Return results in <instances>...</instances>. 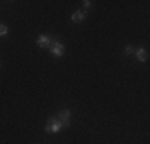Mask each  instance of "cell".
Segmentation results:
<instances>
[{"instance_id":"cell-1","label":"cell","mask_w":150,"mask_h":144,"mask_svg":"<svg viewBox=\"0 0 150 144\" xmlns=\"http://www.w3.org/2000/svg\"><path fill=\"white\" fill-rule=\"evenodd\" d=\"M61 128H62V122H61L58 117H50L48 120H46V125H45L46 133H59Z\"/></svg>"},{"instance_id":"cell-2","label":"cell","mask_w":150,"mask_h":144,"mask_svg":"<svg viewBox=\"0 0 150 144\" xmlns=\"http://www.w3.org/2000/svg\"><path fill=\"white\" fill-rule=\"evenodd\" d=\"M50 51H51V55L54 58H61L64 55V51H66V46L61 42H53L51 46H50Z\"/></svg>"},{"instance_id":"cell-3","label":"cell","mask_w":150,"mask_h":144,"mask_svg":"<svg viewBox=\"0 0 150 144\" xmlns=\"http://www.w3.org/2000/svg\"><path fill=\"white\" fill-rule=\"evenodd\" d=\"M70 115H72V110H70V109H62V110H59L58 118L62 122V127H69V125H70Z\"/></svg>"},{"instance_id":"cell-4","label":"cell","mask_w":150,"mask_h":144,"mask_svg":"<svg viewBox=\"0 0 150 144\" xmlns=\"http://www.w3.org/2000/svg\"><path fill=\"white\" fill-rule=\"evenodd\" d=\"M51 37L50 35H46V34H40L37 37V45L40 46V48H50L51 46Z\"/></svg>"},{"instance_id":"cell-5","label":"cell","mask_w":150,"mask_h":144,"mask_svg":"<svg viewBox=\"0 0 150 144\" xmlns=\"http://www.w3.org/2000/svg\"><path fill=\"white\" fill-rule=\"evenodd\" d=\"M134 56H136V59L141 61V63H145V61H147V58H149L147 50H145V48H136L134 50Z\"/></svg>"},{"instance_id":"cell-6","label":"cell","mask_w":150,"mask_h":144,"mask_svg":"<svg viewBox=\"0 0 150 144\" xmlns=\"http://www.w3.org/2000/svg\"><path fill=\"white\" fill-rule=\"evenodd\" d=\"M85 18H86V13L81 11V10H77V11H74V13H72L70 19H72L74 23H81V21H85Z\"/></svg>"},{"instance_id":"cell-7","label":"cell","mask_w":150,"mask_h":144,"mask_svg":"<svg viewBox=\"0 0 150 144\" xmlns=\"http://www.w3.org/2000/svg\"><path fill=\"white\" fill-rule=\"evenodd\" d=\"M6 34H8V27H6L5 24L0 23V37H5Z\"/></svg>"},{"instance_id":"cell-8","label":"cell","mask_w":150,"mask_h":144,"mask_svg":"<svg viewBox=\"0 0 150 144\" xmlns=\"http://www.w3.org/2000/svg\"><path fill=\"white\" fill-rule=\"evenodd\" d=\"M134 46H131V45H126V46H125V53H126V55L128 56H131V55H134Z\"/></svg>"},{"instance_id":"cell-9","label":"cell","mask_w":150,"mask_h":144,"mask_svg":"<svg viewBox=\"0 0 150 144\" xmlns=\"http://www.w3.org/2000/svg\"><path fill=\"white\" fill-rule=\"evenodd\" d=\"M83 6H85V8H91V6H93V2H91V0H85V2H83Z\"/></svg>"}]
</instances>
